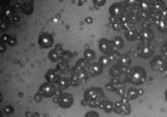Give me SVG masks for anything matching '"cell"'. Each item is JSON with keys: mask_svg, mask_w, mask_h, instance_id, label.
<instances>
[{"mask_svg": "<svg viewBox=\"0 0 167 117\" xmlns=\"http://www.w3.org/2000/svg\"><path fill=\"white\" fill-rule=\"evenodd\" d=\"M3 112L5 114H7V115H10V114H12L14 112V108L12 106H6V107L3 108Z\"/></svg>", "mask_w": 167, "mask_h": 117, "instance_id": "35", "label": "cell"}, {"mask_svg": "<svg viewBox=\"0 0 167 117\" xmlns=\"http://www.w3.org/2000/svg\"><path fill=\"white\" fill-rule=\"evenodd\" d=\"M58 85H59L60 88H62V89L68 88L69 85H70L69 78H67V77H61V78H60V80L58 81Z\"/></svg>", "mask_w": 167, "mask_h": 117, "instance_id": "26", "label": "cell"}, {"mask_svg": "<svg viewBox=\"0 0 167 117\" xmlns=\"http://www.w3.org/2000/svg\"><path fill=\"white\" fill-rule=\"evenodd\" d=\"M39 44L42 48H49L53 44L52 37L48 34H43L39 38Z\"/></svg>", "mask_w": 167, "mask_h": 117, "instance_id": "10", "label": "cell"}, {"mask_svg": "<svg viewBox=\"0 0 167 117\" xmlns=\"http://www.w3.org/2000/svg\"><path fill=\"white\" fill-rule=\"evenodd\" d=\"M138 95H139L138 89L132 87V88H129V89L126 91V98H128L129 100H133V99H135V98H137Z\"/></svg>", "mask_w": 167, "mask_h": 117, "instance_id": "23", "label": "cell"}, {"mask_svg": "<svg viewBox=\"0 0 167 117\" xmlns=\"http://www.w3.org/2000/svg\"><path fill=\"white\" fill-rule=\"evenodd\" d=\"M69 82H70V85H73V87H76V85H79L78 80L74 75H71V77L69 78Z\"/></svg>", "mask_w": 167, "mask_h": 117, "instance_id": "33", "label": "cell"}, {"mask_svg": "<svg viewBox=\"0 0 167 117\" xmlns=\"http://www.w3.org/2000/svg\"><path fill=\"white\" fill-rule=\"evenodd\" d=\"M110 75L112 76V78H120L122 76V70H121L120 65H115L110 69L109 71Z\"/></svg>", "mask_w": 167, "mask_h": 117, "instance_id": "21", "label": "cell"}, {"mask_svg": "<svg viewBox=\"0 0 167 117\" xmlns=\"http://www.w3.org/2000/svg\"><path fill=\"white\" fill-rule=\"evenodd\" d=\"M110 22H111L112 29L115 30V31H119L121 28H123L122 22H121V19H120V18H114V16H110Z\"/></svg>", "mask_w": 167, "mask_h": 117, "instance_id": "18", "label": "cell"}, {"mask_svg": "<svg viewBox=\"0 0 167 117\" xmlns=\"http://www.w3.org/2000/svg\"><path fill=\"white\" fill-rule=\"evenodd\" d=\"M140 8H141V10L143 11V12H147V11H149L150 10V8H152V3H150V2L148 1H142V2H140Z\"/></svg>", "mask_w": 167, "mask_h": 117, "instance_id": "30", "label": "cell"}, {"mask_svg": "<svg viewBox=\"0 0 167 117\" xmlns=\"http://www.w3.org/2000/svg\"><path fill=\"white\" fill-rule=\"evenodd\" d=\"M57 71L60 74H63V75H67L70 72V66H69L67 62H60L57 64Z\"/></svg>", "mask_w": 167, "mask_h": 117, "instance_id": "14", "label": "cell"}, {"mask_svg": "<svg viewBox=\"0 0 167 117\" xmlns=\"http://www.w3.org/2000/svg\"><path fill=\"white\" fill-rule=\"evenodd\" d=\"M95 57H96V55H95V52L93 50H91V49H87V50H85V52H84V58L87 60V61H92V60H94L95 59Z\"/></svg>", "mask_w": 167, "mask_h": 117, "instance_id": "28", "label": "cell"}, {"mask_svg": "<svg viewBox=\"0 0 167 117\" xmlns=\"http://www.w3.org/2000/svg\"><path fill=\"white\" fill-rule=\"evenodd\" d=\"M85 101L88 106L92 108H97L102 105L104 101V93L99 87H91L85 91L84 94Z\"/></svg>", "mask_w": 167, "mask_h": 117, "instance_id": "1", "label": "cell"}, {"mask_svg": "<svg viewBox=\"0 0 167 117\" xmlns=\"http://www.w3.org/2000/svg\"><path fill=\"white\" fill-rule=\"evenodd\" d=\"M86 72H87L88 75H90V76H98L102 72V65L100 64V62L99 64H97V62L91 64Z\"/></svg>", "mask_w": 167, "mask_h": 117, "instance_id": "11", "label": "cell"}, {"mask_svg": "<svg viewBox=\"0 0 167 117\" xmlns=\"http://www.w3.org/2000/svg\"><path fill=\"white\" fill-rule=\"evenodd\" d=\"M33 117H40L39 113H38V112H35V113L33 114Z\"/></svg>", "mask_w": 167, "mask_h": 117, "instance_id": "43", "label": "cell"}, {"mask_svg": "<svg viewBox=\"0 0 167 117\" xmlns=\"http://www.w3.org/2000/svg\"><path fill=\"white\" fill-rule=\"evenodd\" d=\"M112 44H113V46L116 47L117 49H121V48L124 46V41L120 37H115V38L112 39Z\"/></svg>", "mask_w": 167, "mask_h": 117, "instance_id": "25", "label": "cell"}, {"mask_svg": "<svg viewBox=\"0 0 167 117\" xmlns=\"http://www.w3.org/2000/svg\"><path fill=\"white\" fill-rule=\"evenodd\" d=\"M153 52H154V48L147 43L140 44L139 46H138V53H139V55L141 57H143V58L145 59L150 58V57L153 55Z\"/></svg>", "mask_w": 167, "mask_h": 117, "instance_id": "9", "label": "cell"}, {"mask_svg": "<svg viewBox=\"0 0 167 117\" xmlns=\"http://www.w3.org/2000/svg\"><path fill=\"white\" fill-rule=\"evenodd\" d=\"M152 65L155 69L159 70V71H164L167 67L166 62L160 58H155L154 61L152 62Z\"/></svg>", "mask_w": 167, "mask_h": 117, "instance_id": "13", "label": "cell"}, {"mask_svg": "<svg viewBox=\"0 0 167 117\" xmlns=\"http://www.w3.org/2000/svg\"><path fill=\"white\" fill-rule=\"evenodd\" d=\"M58 104L63 108H70L74 104V97L70 93H63L59 96Z\"/></svg>", "mask_w": 167, "mask_h": 117, "instance_id": "5", "label": "cell"}, {"mask_svg": "<svg viewBox=\"0 0 167 117\" xmlns=\"http://www.w3.org/2000/svg\"><path fill=\"white\" fill-rule=\"evenodd\" d=\"M129 20H131L132 24L137 23L138 20H139V16H138V14H136V13L132 12V13L129 14Z\"/></svg>", "mask_w": 167, "mask_h": 117, "instance_id": "31", "label": "cell"}, {"mask_svg": "<svg viewBox=\"0 0 167 117\" xmlns=\"http://www.w3.org/2000/svg\"><path fill=\"white\" fill-rule=\"evenodd\" d=\"M165 99L167 100V90L165 91Z\"/></svg>", "mask_w": 167, "mask_h": 117, "instance_id": "44", "label": "cell"}, {"mask_svg": "<svg viewBox=\"0 0 167 117\" xmlns=\"http://www.w3.org/2000/svg\"><path fill=\"white\" fill-rule=\"evenodd\" d=\"M6 51V47H5V44L3 41H1V44H0V52L4 53Z\"/></svg>", "mask_w": 167, "mask_h": 117, "instance_id": "41", "label": "cell"}, {"mask_svg": "<svg viewBox=\"0 0 167 117\" xmlns=\"http://www.w3.org/2000/svg\"><path fill=\"white\" fill-rule=\"evenodd\" d=\"M125 7L122 4L115 3L110 7L109 9V13H110V16H114V18H121L125 15Z\"/></svg>", "mask_w": 167, "mask_h": 117, "instance_id": "6", "label": "cell"}, {"mask_svg": "<svg viewBox=\"0 0 167 117\" xmlns=\"http://www.w3.org/2000/svg\"><path fill=\"white\" fill-rule=\"evenodd\" d=\"M94 4L96 5V6H97V5H98V6H102V5L105 4V0H102V1H100V0H97V1H96V0H95Z\"/></svg>", "mask_w": 167, "mask_h": 117, "instance_id": "40", "label": "cell"}, {"mask_svg": "<svg viewBox=\"0 0 167 117\" xmlns=\"http://www.w3.org/2000/svg\"><path fill=\"white\" fill-rule=\"evenodd\" d=\"M8 20H9V22H13V23H16V22H19V16L15 13L12 16H11V18H10L9 19H8Z\"/></svg>", "mask_w": 167, "mask_h": 117, "instance_id": "37", "label": "cell"}, {"mask_svg": "<svg viewBox=\"0 0 167 117\" xmlns=\"http://www.w3.org/2000/svg\"><path fill=\"white\" fill-rule=\"evenodd\" d=\"M99 47L100 50L102 51L103 54H106V55H109L113 52V44H112V41H109L108 39H102L99 42Z\"/></svg>", "mask_w": 167, "mask_h": 117, "instance_id": "8", "label": "cell"}, {"mask_svg": "<svg viewBox=\"0 0 167 117\" xmlns=\"http://www.w3.org/2000/svg\"><path fill=\"white\" fill-rule=\"evenodd\" d=\"M34 99H35V101L36 102H38L40 103L43 100V95L42 94H40V93H37L35 96H34Z\"/></svg>", "mask_w": 167, "mask_h": 117, "instance_id": "39", "label": "cell"}, {"mask_svg": "<svg viewBox=\"0 0 167 117\" xmlns=\"http://www.w3.org/2000/svg\"><path fill=\"white\" fill-rule=\"evenodd\" d=\"M39 93L42 94L43 97H51L56 94V88L51 83H45L40 87Z\"/></svg>", "mask_w": 167, "mask_h": 117, "instance_id": "4", "label": "cell"}, {"mask_svg": "<svg viewBox=\"0 0 167 117\" xmlns=\"http://www.w3.org/2000/svg\"><path fill=\"white\" fill-rule=\"evenodd\" d=\"M132 24L131 20H129V21H126V22H124V23H122V26H123V29H125L126 31H128V30H131L132 29Z\"/></svg>", "mask_w": 167, "mask_h": 117, "instance_id": "36", "label": "cell"}, {"mask_svg": "<svg viewBox=\"0 0 167 117\" xmlns=\"http://www.w3.org/2000/svg\"><path fill=\"white\" fill-rule=\"evenodd\" d=\"M84 117H100V115H99V113L96 112V111L91 110V111H88V112L85 114Z\"/></svg>", "mask_w": 167, "mask_h": 117, "instance_id": "38", "label": "cell"}, {"mask_svg": "<svg viewBox=\"0 0 167 117\" xmlns=\"http://www.w3.org/2000/svg\"><path fill=\"white\" fill-rule=\"evenodd\" d=\"M146 80V72L142 67H134L131 69V81L134 85H142Z\"/></svg>", "mask_w": 167, "mask_h": 117, "instance_id": "2", "label": "cell"}, {"mask_svg": "<svg viewBox=\"0 0 167 117\" xmlns=\"http://www.w3.org/2000/svg\"><path fill=\"white\" fill-rule=\"evenodd\" d=\"M33 2L32 1H28L25 2V3L21 6V11L26 15H30L33 12V6H32Z\"/></svg>", "mask_w": 167, "mask_h": 117, "instance_id": "22", "label": "cell"}, {"mask_svg": "<svg viewBox=\"0 0 167 117\" xmlns=\"http://www.w3.org/2000/svg\"><path fill=\"white\" fill-rule=\"evenodd\" d=\"M114 111L118 114H121V115H129L131 111V106L129 104V99L124 97L122 100L115 103Z\"/></svg>", "mask_w": 167, "mask_h": 117, "instance_id": "3", "label": "cell"}, {"mask_svg": "<svg viewBox=\"0 0 167 117\" xmlns=\"http://www.w3.org/2000/svg\"><path fill=\"white\" fill-rule=\"evenodd\" d=\"M110 60H109L108 56H102V58L100 59V64L102 65V66H106L110 64Z\"/></svg>", "mask_w": 167, "mask_h": 117, "instance_id": "32", "label": "cell"}, {"mask_svg": "<svg viewBox=\"0 0 167 117\" xmlns=\"http://www.w3.org/2000/svg\"><path fill=\"white\" fill-rule=\"evenodd\" d=\"M125 36H126V38L129 39V41H134L135 39L137 38L136 37V34H135V32L133 30H128V31H126V33H125Z\"/></svg>", "mask_w": 167, "mask_h": 117, "instance_id": "29", "label": "cell"}, {"mask_svg": "<svg viewBox=\"0 0 167 117\" xmlns=\"http://www.w3.org/2000/svg\"><path fill=\"white\" fill-rule=\"evenodd\" d=\"M118 62H119V65L120 66H129L131 62V57L129 55H121L119 60H118Z\"/></svg>", "mask_w": 167, "mask_h": 117, "instance_id": "17", "label": "cell"}, {"mask_svg": "<svg viewBox=\"0 0 167 117\" xmlns=\"http://www.w3.org/2000/svg\"><path fill=\"white\" fill-rule=\"evenodd\" d=\"M138 38H139L141 41H148L150 39H153V32L149 29H145V30L141 31L140 34L138 35Z\"/></svg>", "mask_w": 167, "mask_h": 117, "instance_id": "16", "label": "cell"}, {"mask_svg": "<svg viewBox=\"0 0 167 117\" xmlns=\"http://www.w3.org/2000/svg\"><path fill=\"white\" fill-rule=\"evenodd\" d=\"M153 8H154L155 13H158V12L161 13L164 9H165V8H164V3H163V2H161V1L154 2V3H153Z\"/></svg>", "mask_w": 167, "mask_h": 117, "instance_id": "27", "label": "cell"}, {"mask_svg": "<svg viewBox=\"0 0 167 117\" xmlns=\"http://www.w3.org/2000/svg\"><path fill=\"white\" fill-rule=\"evenodd\" d=\"M85 21H86V23L91 24V23H93V18H92L91 16H89V18H85Z\"/></svg>", "mask_w": 167, "mask_h": 117, "instance_id": "42", "label": "cell"}, {"mask_svg": "<svg viewBox=\"0 0 167 117\" xmlns=\"http://www.w3.org/2000/svg\"><path fill=\"white\" fill-rule=\"evenodd\" d=\"M90 64H90V62H89V61H87L86 59H81V60H79V61L76 62V66L78 68V69L87 71L89 66H90Z\"/></svg>", "mask_w": 167, "mask_h": 117, "instance_id": "19", "label": "cell"}, {"mask_svg": "<svg viewBox=\"0 0 167 117\" xmlns=\"http://www.w3.org/2000/svg\"><path fill=\"white\" fill-rule=\"evenodd\" d=\"M100 108H102V110H104L105 112H111L112 110H114V108H115V104H113L111 101L109 100H104L102 105L100 106Z\"/></svg>", "mask_w": 167, "mask_h": 117, "instance_id": "15", "label": "cell"}, {"mask_svg": "<svg viewBox=\"0 0 167 117\" xmlns=\"http://www.w3.org/2000/svg\"><path fill=\"white\" fill-rule=\"evenodd\" d=\"M108 58L111 62L112 61H117V60H119L120 55H119V53H118L117 51H113L111 54H109V55H108Z\"/></svg>", "mask_w": 167, "mask_h": 117, "instance_id": "34", "label": "cell"}, {"mask_svg": "<svg viewBox=\"0 0 167 117\" xmlns=\"http://www.w3.org/2000/svg\"><path fill=\"white\" fill-rule=\"evenodd\" d=\"M45 78H47L48 83H51V84H52V83H58L60 78H61V76H60V73L57 70L50 69L47 71V75H45Z\"/></svg>", "mask_w": 167, "mask_h": 117, "instance_id": "12", "label": "cell"}, {"mask_svg": "<svg viewBox=\"0 0 167 117\" xmlns=\"http://www.w3.org/2000/svg\"><path fill=\"white\" fill-rule=\"evenodd\" d=\"M2 41L6 42L7 44L11 45V46H15L16 44V39L14 36H10V35H4L2 36Z\"/></svg>", "mask_w": 167, "mask_h": 117, "instance_id": "20", "label": "cell"}, {"mask_svg": "<svg viewBox=\"0 0 167 117\" xmlns=\"http://www.w3.org/2000/svg\"><path fill=\"white\" fill-rule=\"evenodd\" d=\"M71 75L76 77L77 80H78V82H79V84H84V83L87 82V80L89 78V75L86 71L78 69L76 66H74L73 69L71 70Z\"/></svg>", "mask_w": 167, "mask_h": 117, "instance_id": "7", "label": "cell"}, {"mask_svg": "<svg viewBox=\"0 0 167 117\" xmlns=\"http://www.w3.org/2000/svg\"><path fill=\"white\" fill-rule=\"evenodd\" d=\"M48 58H49V60L51 62H59L60 60L62 59V57L60 56L58 53H57V51L55 49H53V50H51L49 53H48Z\"/></svg>", "mask_w": 167, "mask_h": 117, "instance_id": "24", "label": "cell"}]
</instances>
